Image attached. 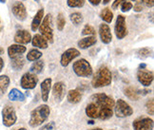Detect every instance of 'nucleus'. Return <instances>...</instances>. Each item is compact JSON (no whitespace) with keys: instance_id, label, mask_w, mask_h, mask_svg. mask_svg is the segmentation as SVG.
<instances>
[{"instance_id":"nucleus-1","label":"nucleus","mask_w":154,"mask_h":130,"mask_svg":"<svg viewBox=\"0 0 154 130\" xmlns=\"http://www.w3.org/2000/svg\"><path fill=\"white\" fill-rule=\"evenodd\" d=\"M51 114V108L48 104H40L37 107L32 110L29 114V125L31 127L35 128L37 126L42 125L43 123L48 120Z\"/></svg>"},{"instance_id":"nucleus-2","label":"nucleus","mask_w":154,"mask_h":130,"mask_svg":"<svg viewBox=\"0 0 154 130\" xmlns=\"http://www.w3.org/2000/svg\"><path fill=\"white\" fill-rule=\"evenodd\" d=\"M112 83V73L108 67H101L93 75L91 86L93 88H101L109 86Z\"/></svg>"},{"instance_id":"nucleus-3","label":"nucleus","mask_w":154,"mask_h":130,"mask_svg":"<svg viewBox=\"0 0 154 130\" xmlns=\"http://www.w3.org/2000/svg\"><path fill=\"white\" fill-rule=\"evenodd\" d=\"M72 69L73 72L79 76V77H91V76L93 74V70H92V67L91 65L88 63L86 59H79L73 63L72 66Z\"/></svg>"},{"instance_id":"nucleus-4","label":"nucleus","mask_w":154,"mask_h":130,"mask_svg":"<svg viewBox=\"0 0 154 130\" xmlns=\"http://www.w3.org/2000/svg\"><path fill=\"white\" fill-rule=\"evenodd\" d=\"M51 24H52V15L51 14H48L43 18L42 22H41V24L38 28L40 34L42 35L48 42H51V43L53 42V29H52Z\"/></svg>"},{"instance_id":"nucleus-5","label":"nucleus","mask_w":154,"mask_h":130,"mask_svg":"<svg viewBox=\"0 0 154 130\" xmlns=\"http://www.w3.org/2000/svg\"><path fill=\"white\" fill-rule=\"evenodd\" d=\"M91 102L95 104L98 108H104V107H109V108H112L114 107L115 104V101L113 100V98L106 95V93H96L93 94V95L91 97Z\"/></svg>"},{"instance_id":"nucleus-6","label":"nucleus","mask_w":154,"mask_h":130,"mask_svg":"<svg viewBox=\"0 0 154 130\" xmlns=\"http://www.w3.org/2000/svg\"><path fill=\"white\" fill-rule=\"evenodd\" d=\"M1 115H2L3 125L6 127L13 126L17 121L16 111L13 105H9V104L5 105L1 111Z\"/></svg>"},{"instance_id":"nucleus-7","label":"nucleus","mask_w":154,"mask_h":130,"mask_svg":"<svg viewBox=\"0 0 154 130\" xmlns=\"http://www.w3.org/2000/svg\"><path fill=\"white\" fill-rule=\"evenodd\" d=\"M114 113L117 118H127L133 114V109L126 101L122 99L117 100L114 104Z\"/></svg>"},{"instance_id":"nucleus-8","label":"nucleus","mask_w":154,"mask_h":130,"mask_svg":"<svg viewBox=\"0 0 154 130\" xmlns=\"http://www.w3.org/2000/svg\"><path fill=\"white\" fill-rule=\"evenodd\" d=\"M114 32H115L117 39H119V40L124 39L128 33L127 24H126V17L122 14H119L116 18L115 26H114Z\"/></svg>"},{"instance_id":"nucleus-9","label":"nucleus","mask_w":154,"mask_h":130,"mask_svg":"<svg viewBox=\"0 0 154 130\" xmlns=\"http://www.w3.org/2000/svg\"><path fill=\"white\" fill-rule=\"evenodd\" d=\"M38 84V77L36 74H33L32 72H26L22 75L20 79V86L22 88L26 90H31L35 88V86Z\"/></svg>"},{"instance_id":"nucleus-10","label":"nucleus","mask_w":154,"mask_h":130,"mask_svg":"<svg viewBox=\"0 0 154 130\" xmlns=\"http://www.w3.org/2000/svg\"><path fill=\"white\" fill-rule=\"evenodd\" d=\"M80 55V51L75 48H69L65 50L60 58V64L63 68L68 67L73 59Z\"/></svg>"},{"instance_id":"nucleus-11","label":"nucleus","mask_w":154,"mask_h":130,"mask_svg":"<svg viewBox=\"0 0 154 130\" xmlns=\"http://www.w3.org/2000/svg\"><path fill=\"white\" fill-rule=\"evenodd\" d=\"M133 130H152L153 129V120L149 117L139 118L132 122Z\"/></svg>"},{"instance_id":"nucleus-12","label":"nucleus","mask_w":154,"mask_h":130,"mask_svg":"<svg viewBox=\"0 0 154 130\" xmlns=\"http://www.w3.org/2000/svg\"><path fill=\"white\" fill-rule=\"evenodd\" d=\"M11 13L14 15V17L19 21H24L26 20L28 13L25 5L20 1L15 2L13 6H11Z\"/></svg>"},{"instance_id":"nucleus-13","label":"nucleus","mask_w":154,"mask_h":130,"mask_svg":"<svg viewBox=\"0 0 154 130\" xmlns=\"http://www.w3.org/2000/svg\"><path fill=\"white\" fill-rule=\"evenodd\" d=\"M154 79L153 72L145 69H138L137 71V80L141 85L147 87L149 86Z\"/></svg>"},{"instance_id":"nucleus-14","label":"nucleus","mask_w":154,"mask_h":130,"mask_svg":"<svg viewBox=\"0 0 154 130\" xmlns=\"http://www.w3.org/2000/svg\"><path fill=\"white\" fill-rule=\"evenodd\" d=\"M14 40L15 44L20 45H27L32 42V34L26 29H19L14 34Z\"/></svg>"},{"instance_id":"nucleus-15","label":"nucleus","mask_w":154,"mask_h":130,"mask_svg":"<svg viewBox=\"0 0 154 130\" xmlns=\"http://www.w3.org/2000/svg\"><path fill=\"white\" fill-rule=\"evenodd\" d=\"M27 51V48L24 45L20 44H13L8 48V55L13 60V59L22 57V55Z\"/></svg>"},{"instance_id":"nucleus-16","label":"nucleus","mask_w":154,"mask_h":130,"mask_svg":"<svg viewBox=\"0 0 154 130\" xmlns=\"http://www.w3.org/2000/svg\"><path fill=\"white\" fill-rule=\"evenodd\" d=\"M99 36L101 39V42L103 44L108 45L111 43L112 41V34L110 32V28L109 27L108 24H100L99 26Z\"/></svg>"},{"instance_id":"nucleus-17","label":"nucleus","mask_w":154,"mask_h":130,"mask_svg":"<svg viewBox=\"0 0 154 130\" xmlns=\"http://www.w3.org/2000/svg\"><path fill=\"white\" fill-rule=\"evenodd\" d=\"M52 95L57 102H61L66 95V85L63 82H56L52 86Z\"/></svg>"},{"instance_id":"nucleus-18","label":"nucleus","mask_w":154,"mask_h":130,"mask_svg":"<svg viewBox=\"0 0 154 130\" xmlns=\"http://www.w3.org/2000/svg\"><path fill=\"white\" fill-rule=\"evenodd\" d=\"M51 78H46L43 80V82L40 85V89H41V98H42L43 102H48L50 98V92L51 88Z\"/></svg>"},{"instance_id":"nucleus-19","label":"nucleus","mask_w":154,"mask_h":130,"mask_svg":"<svg viewBox=\"0 0 154 130\" xmlns=\"http://www.w3.org/2000/svg\"><path fill=\"white\" fill-rule=\"evenodd\" d=\"M32 44L36 49L40 50H46L49 47V42L41 34L33 35V37H32Z\"/></svg>"},{"instance_id":"nucleus-20","label":"nucleus","mask_w":154,"mask_h":130,"mask_svg":"<svg viewBox=\"0 0 154 130\" xmlns=\"http://www.w3.org/2000/svg\"><path fill=\"white\" fill-rule=\"evenodd\" d=\"M96 42H97L96 36H87L85 38L80 39L78 42H77V46H78L81 50H87L95 45Z\"/></svg>"},{"instance_id":"nucleus-21","label":"nucleus","mask_w":154,"mask_h":130,"mask_svg":"<svg viewBox=\"0 0 154 130\" xmlns=\"http://www.w3.org/2000/svg\"><path fill=\"white\" fill-rule=\"evenodd\" d=\"M43 18H44V9H39L37 11V13L35 14L33 19L32 21V24H31V29L32 32L37 31Z\"/></svg>"},{"instance_id":"nucleus-22","label":"nucleus","mask_w":154,"mask_h":130,"mask_svg":"<svg viewBox=\"0 0 154 130\" xmlns=\"http://www.w3.org/2000/svg\"><path fill=\"white\" fill-rule=\"evenodd\" d=\"M85 112H86V115L91 118V119L94 120V119H98V114H99V108L98 106L91 102L90 104H88L87 106H86V109H85Z\"/></svg>"},{"instance_id":"nucleus-23","label":"nucleus","mask_w":154,"mask_h":130,"mask_svg":"<svg viewBox=\"0 0 154 130\" xmlns=\"http://www.w3.org/2000/svg\"><path fill=\"white\" fill-rule=\"evenodd\" d=\"M67 100L69 103L76 104L81 102L82 94L78 89H70L67 94Z\"/></svg>"},{"instance_id":"nucleus-24","label":"nucleus","mask_w":154,"mask_h":130,"mask_svg":"<svg viewBox=\"0 0 154 130\" xmlns=\"http://www.w3.org/2000/svg\"><path fill=\"white\" fill-rule=\"evenodd\" d=\"M11 84V79L8 75H0V96H3L7 92Z\"/></svg>"},{"instance_id":"nucleus-25","label":"nucleus","mask_w":154,"mask_h":130,"mask_svg":"<svg viewBox=\"0 0 154 130\" xmlns=\"http://www.w3.org/2000/svg\"><path fill=\"white\" fill-rule=\"evenodd\" d=\"M8 97H9V100H11V101H13V102L14 101L23 102L25 100V95L19 89H17V88H13V89L9 92Z\"/></svg>"},{"instance_id":"nucleus-26","label":"nucleus","mask_w":154,"mask_h":130,"mask_svg":"<svg viewBox=\"0 0 154 130\" xmlns=\"http://www.w3.org/2000/svg\"><path fill=\"white\" fill-rule=\"evenodd\" d=\"M124 94H125V96L128 99L131 100V101H138L139 100L138 90H136L135 88H133L132 86L126 87L125 89H124Z\"/></svg>"},{"instance_id":"nucleus-27","label":"nucleus","mask_w":154,"mask_h":130,"mask_svg":"<svg viewBox=\"0 0 154 130\" xmlns=\"http://www.w3.org/2000/svg\"><path fill=\"white\" fill-rule=\"evenodd\" d=\"M112 116H113V110H112V108L104 107V108H100L99 109L98 119H100L101 121L109 120Z\"/></svg>"},{"instance_id":"nucleus-28","label":"nucleus","mask_w":154,"mask_h":130,"mask_svg":"<svg viewBox=\"0 0 154 130\" xmlns=\"http://www.w3.org/2000/svg\"><path fill=\"white\" fill-rule=\"evenodd\" d=\"M100 18L106 23H111L112 19H113V13L109 8H105L100 13Z\"/></svg>"},{"instance_id":"nucleus-29","label":"nucleus","mask_w":154,"mask_h":130,"mask_svg":"<svg viewBox=\"0 0 154 130\" xmlns=\"http://www.w3.org/2000/svg\"><path fill=\"white\" fill-rule=\"evenodd\" d=\"M42 55H43V53L41 52L39 50H37V49H32V50H31L28 52V54H27V60L29 61V62H35V61L39 60V59L42 57Z\"/></svg>"},{"instance_id":"nucleus-30","label":"nucleus","mask_w":154,"mask_h":130,"mask_svg":"<svg viewBox=\"0 0 154 130\" xmlns=\"http://www.w3.org/2000/svg\"><path fill=\"white\" fill-rule=\"evenodd\" d=\"M44 67H45V64L44 61L42 60H37L32 63V65L31 66V72L33 74H39L41 73L44 70Z\"/></svg>"},{"instance_id":"nucleus-31","label":"nucleus","mask_w":154,"mask_h":130,"mask_svg":"<svg viewBox=\"0 0 154 130\" xmlns=\"http://www.w3.org/2000/svg\"><path fill=\"white\" fill-rule=\"evenodd\" d=\"M69 19H70V21H72V24L75 25V26H79L80 24H82V23H83V20H84L82 14L78 13V11L70 14Z\"/></svg>"},{"instance_id":"nucleus-32","label":"nucleus","mask_w":154,"mask_h":130,"mask_svg":"<svg viewBox=\"0 0 154 130\" xmlns=\"http://www.w3.org/2000/svg\"><path fill=\"white\" fill-rule=\"evenodd\" d=\"M24 65H25V61L22 57H18V58H15L11 60V67L15 70L22 69L23 67H24Z\"/></svg>"},{"instance_id":"nucleus-33","label":"nucleus","mask_w":154,"mask_h":130,"mask_svg":"<svg viewBox=\"0 0 154 130\" xmlns=\"http://www.w3.org/2000/svg\"><path fill=\"white\" fill-rule=\"evenodd\" d=\"M65 26H66V19H65V17L63 15V14H58L57 15V19H56V27L58 29V31L62 32Z\"/></svg>"},{"instance_id":"nucleus-34","label":"nucleus","mask_w":154,"mask_h":130,"mask_svg":"<svg viewBox=\"0 0 154 130\" xmlns=\"http://www.w3.org/2000/svg\"><path fill=\"white\" fill-rule=\"evenodd\" d=\"M82 34L83 35H87V36H95L96 34V32L95 29H94V28L91 25H85V27L83 28L82 29Z\"/></svg>"},{"instance_id":"nucleus-35","label":"nucleus","mask_w":154,"mask_h":130,"mask_svg":"<svg viewBox=\"0 0 154 130\" xmlns=\"http://www.w3.org/2000/svg\"><path fill=\"white\" fill-rule=\"evenodd\" d=\"M69 8H82L85 5V0H67Z\"/></svg>"},{"instance_id":"nucleus-36","label":"nucleus","mask_w":154,"mask_h":130,"mask_svg":"<svg viewBox=\"0 0 154 130\" xmlns=\"http://www.w3.org/2000/svg\"><path fill=\"white\" fill-rule=\"evenodd\" d=\"M146 109L147 114L150 115V116H153V114H154V101H153V99H149L146 101Z\"/></svg>"},{"instance_id":"nucleus-37","label":"nucleus","mask_w":154,"mask_h":130,"mask_svg":"<svg viewBox=\"0 0 154 130\" xmlns=\"http://www.w3.org/2000/svg\"><path fill=\"white\" fill-rule=\"evenodd\" d=\"M131 9H133V5L131 2L128 1H125L121 3V11L123 13H127V11H129Z\"/></svg>"},{"instance_id":"nucleus-38","label":"nucleus","mask_w":154,"mask_h":130,"mask_svg":"<svg viewBox=\"0 0 154 130\" xmlns=\"http://www.w3.org/2000/svg\"><path fill=\"white\" fill-rule=\"evenodd\" d=\"M39 130H56V123L55 122H50L44 125Z\"/></svg>"},{"instance_id":"nucleus-39","label":"nucleus","mask_w":154,"mask_h":130,"mask_svg":"<svg viewBox=\"0 0 154 130\" xmlns=\"http://www.w3.org/2000/svg\"><path fill=\"white\" fill-rule=\"evenodd\" d=\"M149 53H150V51H149V50L147 49V48H143V49H140L138 50V55L140 57H142V58L147 57V56L149 55Z\"/></svg>"},{"instance_id":"nucleus-40","label":"nucleus","mask_w":154,"mask_h":130,"mask_svg":"<svg viewBox=\"0 0 154 130\" xmlns=\"http://www.w3.org/2000/svg\"><path fill=\"white\" fill-rule=\"evenodd\" d=\"M125 1H127V0H115V1H113V3H112V5H111L112 9L117 10V8L119 7V5H121V3L125 2ZM130 1H136V0H130Z\"/></svg>"},{"instance_id":"nucleus-41","label":"nucleus","mask_w":154,"mask_h":130,"mask_svg":"<svg viewBox=\"0 0 154 130\" xmlns=\"http://www.w3.org/2000/svg\"><path fill=\"white\" fill-rule=\"evenodd\" d=\"M141 1L149 8H152L154 5V0H141Z\"/></svg>"},{"instance_id":"nucleus-42","label":"nucleus","mask_w":154,"mask_h":130,"mask_svg":"<svg viewBox=\"0 0 154 130\" xmlns=\"http://www.w3.org/2000/svg\"><path fill=\"white\" fill-rule=\"evenodd\" d=\"M134 11H136V13H140V11H142V10H143V7H142L141 5L137 4V5H135L134 6Z\"/></svg>"},{"instance_id":"nucleus-43","label":"nucleus","mask_w":154,"mask_h":130,"mask_svg":"<svg viewBox=\"0 0 154 130\" xmlns=\"http://www.w3.org/2000/svg\"><path fill=\"white\" fill-rule=\"evenodd\" d=\"M88 2L93 6H98L100 3L102 2V0H88Z\"/></svg>"},{"instance_id":"nucleus-44","label":"nucleus","mask_w":154,"mask_h":130,"mask_svg":"<svg viewBox=\"0 0 154 130\" xmlns=\"http://www.w3.org/2000/svg\"><path fill=\"white\" fill-rule=\"evenodd\" d=\"M3 68H4V60L2 59V57H0V72L2 71Z\"/></svg>"},{"instance_id":"nucleus-45","label":"nucleus","mask_w":154,"mask_h":130,"mask_svg":"<svg viewBox=\"0 0 154 130\" xmlns=\"http://www.w3.org/2000/svg\"><path fill=\"white\" fill-rule=\"evenodd\" d=\"M149 92H150L149 89H144V90H140V91H138V94H142V95H146V94H147Z\"/></svg>"},{"instance_id":"nucleus-46","label":"nucleus","mask_w":154,"mask_h":130,"mask_svg":"<svg viewBox=\"0 0 154 130\" xmlns=\"http://www.w3.org/2000/svg\"><path fill=\"white\" fill-rule=\"evenodd\" d=\"M109 1H110V0H103V3H104V5H106V4H109Z\"/></svg>"},{"instance_id":"nucleus-47","label":"nucleus","mask_w":154,"mask_h":130,"mask_svg":"<svg viewBox=\"0 0 154 130\" xmlns=\"http://www.w3.org/2000/svg\"><path fill=\"white\" fill-rule=\"evenodd\" d=\"M3 53H4V49L2 48V47H0V55L3 54Z\"/></svg>"},{"instance_id":"nucleus-48","label":"nucleus","mask_w":154,"mask_h":130,"mask_svg":"<svg viewBox=\"0 0 154 130\" xmlns=\"http://www.w3.org/2000/svg\"><path fill=\"white\" fill-rule=\"evenodd\" d=\"M91 130H103V129L100 128V127H96V128H93V129H91Z\"/></svg>"},{"instance_id":"nucleus-49","label":"nucleus","mask_w":154,"mask_h":130,"mask_svg":"<svg viewBox=\"0 0 154 130\" xmlns=\"http://www.w3.org/2000/svg\"><path fill=\"white\" fill-rule=\"evenodd\" d=\"M14 130H27L26 128H24V127H21V128H18V129H14Z\"/></svg>"},{"instance_id":"nucleus-50","label":"nucleus","mask_w":154,"mask_h":130,"mask_svg":"<svg viewBox=\"0 0 154 130\" xmlns=\"http://www.w3.org/2000/svg\"><path fill=\"white\" fill-rule=\"evenodd\" d=\"M88 122L90 123V125H93V123H94V122H93V121H90V122Z\"/></svg>"},{"instance_id":"nucleus-51","label":"nucleus","mask_w":154,"mask_h":130,"mask_svg":"<svg viewBox=\"0 0 154 130\" xmlns=\"http://www.w3.org/2000/svg\"><path fill=\"white\" fill-rule=\"evenodd\" d=\"M0 2H1V3H6V0H0Z\"/></svg>"},{"instance_id":"nucleus-52","label":"nucleus","mask_w":154,"mask_h":130,"mask_svg":"<svg viewBox=\"0 0 154 130\" xmlns=\"http://www.w3.org/2000/svg\"><path fill=\"white\" fill-rule=\"evenodd\" d=\"M34 1H36V2H39V0H34Z\"/></svg>"},{"instance_id":"nucleus-53","label":"nucleus","mask_w":154,"mask_h":130,"mask_svg":"<svg viewBox=\"0 0 154 130\" xmlns=\"http://www.w3.org/2000/svg\"><path fill=\"white\" fill-rule=\"evenodd\" d=\"M112 130H113V129H112Z\"/></svg>"}]
</instances>
